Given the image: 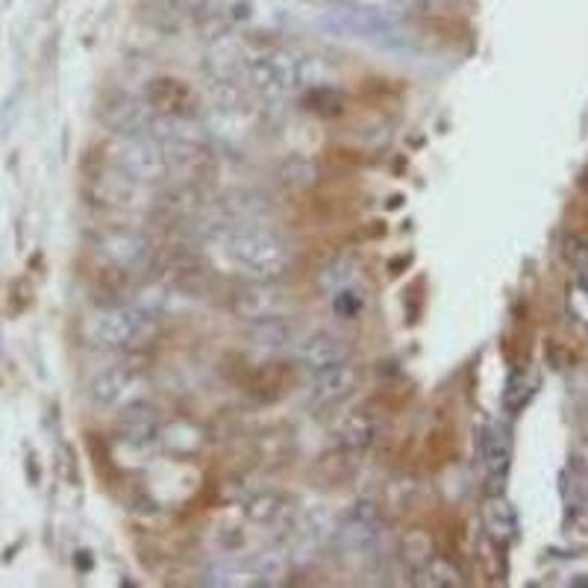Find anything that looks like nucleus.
Wrapping results in <instances>:
<instances>
[{
    "mask_svg": "<svg viewBox=\"0 0 588 588\" xmlns=\"http://www.w3.org/2000/svg\"><path fill=\"white\" fill-rule=\"evenodd\" d=\"M242 512L256 527H268V530H286L294 521L292 500L280 491H254L251 498L242 503Z\"/></svg>",
    "mask_w": 588,
    "mask_h": 588,
    "instance_id": "16",
    "label": "nucleus"
},
{
    "mask_svg": "<svg viewBox=\"0 0 588 588\" xmlns=\"http://www.w3.org/2000/svg\"><path fill=\"white\" fill-rule=\"evenodd\" d=\"M333 441L342 453H365L376 441L374 415H371V412H362V409L351 412L347 418H342V424L335 427Z\"/></svg>",
    "mask_w": 588,
    "mask_h": 588,
    "instance_id": "18",
    "label": "nucleus"
},
{
    "mask_svg": "<svg viewBox=\"0 0 588 588\" xmlns=\"http://www.w3.org/2000/svg\"><path fill=\"white\" fill-rule=\"evenodd\" d=\"M245 77L251 89L265 98H283V95H292L310 82L306 80V59L294 57L286 48H274L256 57L254 62H247Z\"/></svg>",
    "mask_w": 588,
    "mask_h": 588,
    "instance_id": "4",
    "label": "nucleus"
},
{
    "mask_svg": "<svg viewBox=\"0 0 588 588\" xmlns=\"http://www.w3.org/2000/svg\"><path fill=\"white\" fill-rule=\"evenodd\" d=\"M568 310H571L574 318L588 327V286L577 283V286L571 288V294H568Z\"/></svg>",
    "mask_w": 588,
    "mask_h": 588,
    "instance_id": "31",
    "label": "nucleus"
},
{
    "mask_svg": "<svg viewBox=\"0 0 588 588\" xmlns=\"http://www.w3.org/2000/svg\"><path fill=\"white\" fill-rule=\"evenodd\" d=\"M315 180H318V168H315V163H310V159H288V163L283 165V183H288V186L306 188Z\"/></svg>",
    "mask_w": 588,
    "mask_h": 588,
    "instance_id": "28",
    "label": "nucleus"
},
{
    "mask_svg": "<svg viewBox=\"0 0 588 588\" xmlns=\"http://www.w3.org/2000/svg\"><path fill=\"white\" fill-rule=\"evenodd\" d=\"M247 339H251V344H256V347H265V351H280V347H286L288 342L286 315H280V318L251 321Z\"/></svg>",
    "mask_w": 588,
    "mask_h": 588,
    "instance_id": "23",
    "label": "nucleus"
},
{
    "mask_svg": "<svg viewBox=\"0 0 588 588\" xmlns=\"http://www.w3.org/2000/svg\"><path fill=\"white\" fill-rule=\"evenodd\" d=\"M115 163L127 180L141 183V186L171 177L165 145L154 136H121V145L115 150Z\"/></svg>",
    "mask_w": 588,
    "mask_h": 588,
    "instance_id": "5",
    "label": "nucleus"
},
{
    "mask_svg": "<svg viewBox=\"0 0 588 588\" xmlns=\"http://www.w3.org/2000/svg\"><path fill=\"white\" fill-rule=\"evenodd\" d=\"M562 256L577 271V283L588 286V242L582 236H565Z\"/></svg>",
    "mask_w": 588,
    "mask_h": 588,
    "instance_id": "27",
    "label": "nucleus"
},
{
    "mask_svg": "<svg viewBox=\"0 0 588 588\" xmlns=\"http://www.w3.org/2000/svg\"><path fill=\"white\" fill-rule=\"evenodd\" d=\"M141 98L159 118H197L200 115L197 91L177 77H156V80L147 82Z\"/></svg>",
    "mask_w": 588,
    "mask_h": 588,
    "instance_id": "8",
    "label": "nucleus"
},
{
    "mask_svg": "<svg viewBox=\"0 0 588 588\" xmlns=\"http://www.w3.org/2000/svg\"><path fill=\"white\" fill-rule=\"evenodd\" d=\"M482 523H486L489 539H494L498 545H512L514 536H518V518H514V509L509 507L500 494H494V498L486 503V509H482Z\"/></svg>",
    "mask_w": 588,
    "mask_h": 588,
    "instance_id": "19",
    "label": "nucleus"
},
{
    "mask_svg": "<svg viewBox=\"0 0 588 588\" xmlns=\"http://www.w3.org/2000/svg\"><path fill=\"white\" fill-rule=\"evenodd\" d=\"M356 274H360V262H356V256L351 254L335 256V259H330L327 265L318 271V288L327 294L342 292V288L353 286Z\"/></svg>",
    "mask_w": 588,
    "mask_h": 588,
    "instance_id": "21",
    "label": "nucleus"
},
{
    "mask_svg": "<svg viewBox=\"0 0 588 588\" xmlns=\"http://www.w3.org/2000/svg\"><path fill=\"white\" fill-rule=\"evenodd\" d=\"M247 53L245 45L236 36L220 33L206 45L204 53V68L213 77V82H236L245 77L247 71Z\"/></svg>",
    "mask_w": 588,
    "mask_h": 588,
    "instance_id": "14",
    "label": "nucleus"
},
{
    "mask_svg": "<svg viewBox=\"0 0 588 588\" xmlns=\"http://www.w3.org/2000/svg\"><path fill=\"white\" fill-rule=\"evenodd\" d=\"M415 586L421 588H459L462 586V574L457 571V565L448 562L444 556H433L427 559L415 571Z\"/></svg>",
    "mask_w": 588,
    "mask_h": 588,
    "instance_id": "22",
    "label": "nucleus"
},
{
    "mask_svg": "<svg viewBox=\"0 0 588 588\" xmlns=\"http://www.w3.org/2000/svg\"><path fill=\"white\" fill-rule=\"evenodd\" d=\"M344 360H351V344L342 335L330 333V330H315V333L303 335L294 347V362L312 371V374L321 367L339 365Z\"/></svg>",
    "mask_w": 588,
    "mask_h": 588,
    "instance_id": "13",
    "label": "nucleus"
},
{
    "mask_svg": "<svg viewBox=\"0 0 588 588\" xmlns=\"http://www.w3.org/2000/svg\"><path fill=\"white\" fill-rule=\"evenodd\" d=\"M333 297H335V301H333L335 312H339L342 318H356V315H360L362 297L356 292H353V286L342 288V292H335Z\"/></svg>",
    "mask_w": 588,
    "mask_h": 588,
    "instance_id": "30",
    "label": "nucleus"
},
{
    "mask_svg": "<svg viewBox=\"0 0 588 588\" xmlns=\"http://www.w3.org/2000/svg\"><path fill=\"white\" fill-rule=\"evenodd\" d=\"M288 301L283 288L277 286V280H247L233 292V312L242 321H262V318H280L286 315Z\"/></svg>",
    "mask_w": 588,
    "mask_h": 588,
    "instance_id": "7",
    "label": "nucleus"
},
{
    "mask_svg": "<svg viewBox=\"0 0 588 588\" xmlns=\"http://www.w3.org/2000/svg\"><path fill=\"white\" fill-rule=\"evenodd\" d=\"M303 109H310L312 115H321V118H339L347 109V98L333 86H315L303 95Z\"/></svg>",
    "mask_w": 588,
    "mask_h": 588,
    "instance_id": "24",
    "label": "nucleus"
},
{
    "mask_svg": "<svg viewBox=\"0 0 588 588\" xmlns=\"http://www.w3.org/2000/svg\"><path fill=\"white\" fill-rule=\"evenodd\" d=\"M318 24L333 36L342 39L367 41L383 50H412L415 48V33L406 27V18L389 3H362V0H342L321 12Z\"/></svg>",
    "mask_w": 588,
    "mask_h": 588,
    "instance_id": "1",
    "label": "nucleus"
},
{
    "mask_svg": "<svg viewBox=\"0 0 588 588\" xmlns=\"http://www.w3.org/2000/svg\"><path fill=\"white\" fill-rule=\"evenodd\" d=\"M477 444H480L482 468H486L489 480L494 482V494H500L503 480L509 474V462H512V439H509L507 427L498 424V421L482 424Z\"/></svg>",
    "mask_w": 588,
    "mask_h": 588,
    "instance_id": "15",
    "label": "nucleus"
},
{
    "mask_svg": "<svg viewBox=\"0 0 588 588\" xmlns=\"http://www.w3.org/2000/svg\"><path fill=\"white\" fill-rule=\"evenodd\" d=\"M98 254L104 256L115 271L136 274V271H145L147 265H150L154 247H150V242H147L141 233H133V229H107V233L98 238Z\"/></svg>",
    "mask_w": 588,
    "mask_h": 588,
    "instance_id": "9",
    "label": "nucleus"
},
{
    "mask_svg": "<svg viewBox=\"0 0 588 588\" xmlns=\"http://www.w3.org/2000/svg\"><path fill=\"white\" fill-rule=\"evenodd\" d=\"M139 16L147 27H154L159 33H177L186 24L180 0H145L139 3Z\"/></svg>",
    "mask_w": 588,
    "mask_h": 588,
    "instance_id": "20",
    "label": "nucleus"
},
{
    "mask_svg": "<svg viewBox=\"0 0 588 588\" xmlns=\"http://www.w3.org/2000/svg\"><path fill=\"white\" fill-rule=\"evenodd\" d=\"M532 392H536V389H532V380H527L523 374H514L512 380H509L507 398H503V401H507V409H512V412L514 409H521L523 403L530 401Z\"/></svg>",
    "mask_w": 588,
    "mask_h": 588,
    "instance_id": "29",
    "label": "nucleus"
},
{
    "mask_svg": "<svg viewBox=\"0 0 588 588\" xmlns=\"http://www.w3.org/2000/svg\"><path fill=\"white\" fill-rule=\"evenodd\" d=\"M154 118V109L147 107L145 98H133L127 91H109L100 100V121L118 136H150Z\"/></svg>",
    "mask_w": 588,
    "mask_h": 588,
    "instance_id": "6",
    "label": "nucleus"
},
{
    "mask_svg": "<svg viewBox=\"0 0 588 588\" xmlns=\"http://www.w3.org/2000/svg\"><path fill=\"white\" fill-rule=\"evenodd\" d=\"M401 556L403 562L412 568V574H415L427 559H433V541H430V536H427L424 530H412L406 539H403Z\"/></svg>",
    "mask_w": 588,
    "mask_h": 588,
    "instance_id": "25",
    "label": "nucleus"
},
{
    "mask_svg": "<svg viewBox=\"0 0 588 588\" xmlns=\"http://www.w3.org/2000/svg\"><path fill=\"white\" fill-rule=\"evenodd\" d=\"M159 333V315L147 306H109L89 321V339L104 351H139Z\"/></svg>",
    "mask_w": 588,
    "mask_h": 588,
    "instance_id": "3",
    "label": "nucleus"
},
{
    "mask_svg": "<svg viewBox=\"0 0 588 588\" xmlns=\"http://www.w3.org/2000/svg\"><path fill=\"white\" fill-rule=\"evenodd\" d=\"M218 251L245 280H283L292 268V251L262 227H229L218 233Z\"/></svg>",
    "mask_w": 588,
    "mask_h": 588,
    "instance_id": "2",
    "label": "nucleus"
},
{
    "mask_svg": "<svg viewBox=\"0 0 588 588\" xmlns=\"http://www.w3.org/2000/svg\"><path fill=\"white\" fill-rule=\"evenodd\" d=\"M115 430H118V439L124 444L145 448V444H154L159 439V415H156L154 406H147L139 398V401L121 406V415H118Z\"/></svg>",
    "mask_w": 588,
    "mask_h": 588,
    "instance_id": "17",
    "label": "nucleus"
},
{
    "mask_svg": "<svg viewBox=\"0 0 588 588\" xmlns=\"http://www.w3.org/2000/svg\"><path fill=\"white\" fill-rule=\"evenodd\" d=\"M254 571L259 577V586L283 580L288 574V556L283 550H265L254 559Z\"/></svg>",
    "mask_w": 588,
    "mask_h": 588,
    "instance_id": "26",
    "label": "nucleus"
},
{
    "mask_svg": "<svg viewBox=\"0 0 588 588\" xmlns=\"http://www.w3.org/2000/svg\"><path fill=\"white\" fill-rule=\"evenodd\" d=\"M380 527H383V514L380 507L371 503V500H356L347 514L339 523V541H342L344 550H353V553H365L367 548H374L376 536H380Z\"/></svg>",
    "mask_w": 588,
    "mask_h": 588,
    "instance_id": "11",
    "label": "nucleus"
},
{
    "mask_svg": "<svg viewBox=\"0 0 588 588\" xmlns=\"http://www.w3.org/2000/svg\"><path fill=\"white\" fill-rule=\"evenodd\" d=\"M141 374L130 365H109L104 367L89 385L91 401L104 409H121L127 403L139 401Z\"/></svg>",
    "mask_w": 588,
    "mask_h": 588,
    "instance_id": "10",
    "label": "nucleus"
},
{
    "mask_svg": "<svg viewBox=\"0 0 588 588\" xmlns=\"http://www.w3.org/2000/svg\"><path fill=\"white\" fill-rule=\"evenodd\" d=\"M362 371L356 362L344 360L339 365L321 367L315 371L310 383V403L312 406H333V403L351 398L360 389Z\"/></svg>",
    "mask_w": 588,
    "mask_h": 588,
    "instance_id": "12",
    "label": "nucleus"
}]
</instances>
